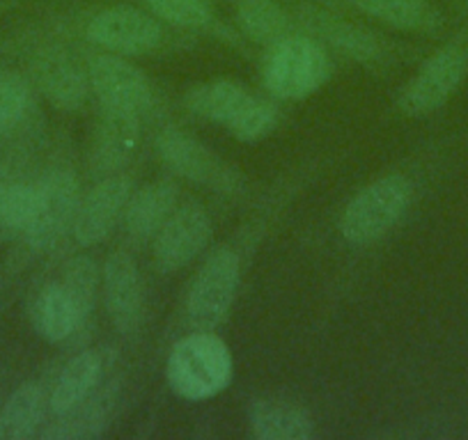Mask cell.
Wrapping results in <instances>:
<instances>
[{
    "instance_id": "cell-19",
    "label": "cell",
    "mask_w": 468,
    "mask_h": 440,
    "mask_svg": "<svg viewBox=\"0 0 468 440\" xmlns=\"http://www.w3.org/2000/svg\"><path fill=\"white\" fill-rule=\"evenodd\" d=\"M30 319H33V326L39 338H44L51 344L69 340L85 323L74 299L62 287L60 280L48 282V285L39 289V294L33 300Z\"/></svg>"
},
{
    "instance_id": "cell-22",
    "label": "cell",
    "mask_w": 468,
    "mask_h": 440,
    "mask_svg": "<svg viewBox=\"0 0 468 440\" xmlns=\"http://www.w3.org/2000/svg\"><path fill=\"white\" fill-rule=\"evenodd\" d=\"M250 89L244 85L234 83V80H211V83L196 85L184 97V106L188 113L197 115L209 122H218L228 127L232 118L241 110L250 97Z\"/></svg>"
},
{
    "instance_id": "cell-25",
    "label": "cell",
    "mask_w": 468,
    "mask_h": 440,
    "mask_svg": "<svg viewBox=\"0 0 468 440\" xmlns=\"http://www.w3.org/2000/svg\"><path fill=\"white\" fill-rule=\"evenodd\" d=\"M37 200V186L26 182H0V244L21 239Z\"/></svg>"
},
{
    "instance_id": "cell-11",
    "label": "cell",
    "mask_w": 468,
    "mask_h": 440,
    "mask_svg": "<svg viewBox=\"0 0 468 440\" xmlns=\"http://www.w3.org/2000/svg\"><path fill=\"white\" fill-rule=\"evenodd\" d=\"M133 193V182L129 174H111L103 177L80 197L74 220L76 244L90 248L97 246L115 230L122 220L127 202Z\"/></svg>"
},
{
    "instance_id": "cell-15",
    "label": "cell",
    "mask_w": 468,
    "mask_h": 440,
    "mask_svg": "<svg viewBox=\"0 0 468 440\" xmlns=\"http://www.w3.org/2000/svg\"><path fill=\"white\" fill-rule=\"evenodd\" d=\"M141 142V118L132 113H117L101 108L92 141V170L99 177H111L132 161Z\"/></svg>"
},
{
    "instance_id": "cell-28",
    "label": "cell",
    "mask_w": 468,
    "mask_h": 440,
    "mask_svg": "<svg viewBox=\"0 0 468 440\" xmlns=\"http://www.w3.org/2000/svg\"><path fill=\"white\" fill-rule=\"evenodd\" d=\"M278 120H281V110H278V106L271 99L250 94L249 101L241 106L239 113L234 115L232 122L225 129H228L237 141L258 142L262 141V138H267L269 133L278 127Z\"/></svg>"
},
{
    "instance_id": "cell-12",
    "label": "cell",
    "mask_w": 468,
    "mask_h": 440,
    "mask_svg": "<svg viewBox=\"0 0 468 440\" xmlns=\"http://www.w3.org/2000/svg\"><path fill=\"white\" fill-rule=\"evenodd\" d=\"M103 303L117 333L133 335L145 314V289L136 259L124 250L108 255L101 271Z\"/></svg>"
},
{
    "instance_id": "cell-13",
    "label": "cell",
    "mask_w": 468,
    "mask_h": 440,
    "mask_svg": "<svg viewBox=\"0 0 468 440\" xmlns=\"http://www.w3.org/2000/svg\"><path fill=\"white\" fill-rule=\"evenodd\" d=\"M296 19L308 30L310 37L328 44V47L340 51L342 56L351 58V60L372 65V62H384L388 58L384 42L377 35L361 28V26L351 24V21L340 19V16L305 5L299 7Z\"/></svg>"
},
{
    "instance_id": "cell-9",
    "label": "cell",
    "mask_w": 468,
    "mask_h": 440,
    "mask_svg": "<svg viewBox=\"0 0 468 440\" xmlns=\"http://www.w3.org/2000/svg\"><path fill=\"white\" fill-rule=\"evenodd\" d=\"M85 37L108 53L145 56L164 44L165 33L156 16L132 5H115L97 12L88 21Z\"/></svg>"
},
{
    "instance_id": "cell-6",
    "label": "cell",
    "mask_w": 468,
    "mask_h": 440,
    "mask_svg": "<svg viewBox=\"0 0 468 440\" xmlns=\"http://www.w3.org/2000/svg\"><path fill=\"white\" fill-rule=\"evenodd\" d=\"M468 74V47L448 44L436 51L418 74L404 85L398 97L399 113L407 118H425L434 113L457 92Z\"/></svg>"
},
{
    "instance_id": "cell-14",
    "label": "cell",
    "mask_w": 468,
    "mask_h": 440,
    "mask_svg": "<svg viewBox=\"0 0 468 440\" xmlns=\"http://www.w3.org/2000/svg\"><path fill=\"white\" fill-rule=\"evenodd\" d=\"M35 79L44 97L65 113L80 110L92 92L88 69L65 48H47L35 62Z\"/></svg>"
},
{
    "instance_id": "cell-4",
    "label": "cell",
    "mask_w": 468,
    "mask_h": 440,
    "mask_svg": "<svg viewBox=\"0 0 468 440\" xmlns=\"http://www.w3.org/2000/svg\"><path fill=\"white\" fill-rule=\"evenodd\" d=\"M241 282V259L237 250L223 246L214 250L197 271L186 296V319L193 330H216L232 309Z\"/></svg>"
},
{
    "instance_id": "cell-29",
    "label": "cell",
    "mask_w": 468,
    "mask_h": 440,
    "mask_svg": "<svg viewBox=\"0 0 468 440\" xmlns=\"http://www.w3.org/2000/svg\"><path fill=\"white\" fill-rule=\"evenodd\" d=\"M156 19L184 30H218L214 12L207 0H145Z\"/></svg>"
},
{
    "instance_id": "cell-1",
    "label": "cell",
    "mask_w": 468,
    "mask_h": 440,
    "mask_svg": "<svg viewBox=\"0 0 468 440\" xmlns=\"http://www.w3.org/2000/svg\"><path fill=\"white\" fill-rule=\"evenodd\" d=\"M232 353L211 330H193L179 340L168 356L165 376L177 397L205 402L223 393L232 381Z\"/></svg>"
},
{
    "instance_id": "cell-27",
    "label": "cell",
    "mask_w": 468,
    "mask_h": 440,
    "mask_svg": "<svg viewBox=\"0 0 468 440\" xmlns=\"http://www.w3.org/2000/svg\"><path fill=\"white\" fill-rule=\"evenodd\" d=\"M60 282L74 299L76 308H79L80 317L88 321L92 314L94 305H97L99 294V282H101V268L88 255H76L69 262L62 267Z\"/></svg>"
},
{
    "instance_id": "cell-23",
    "label": "cell",
    "mask_w": 468,
    "mask_h": 440,
    "mask_svg": "<svg viewBox=\"0 0 468 440\" xmlns=\"http://www.w3.org/2000/svg\"><path fill=\"white\" fill-rule=\"evenodd\" d=\"M346 5L398 30L427 33L441 24L430 0H346Z\"/></svg>"
},
{
    "instance_id": "cell-10",
    "label": "cell",
    "mask_w": 468,
    "mask_h": 440,
    "mask_svg": "<svg viewBox=\"0 0 468 440\" xmlns=\"http://www.w3.org/2000/svg\"><path fill=\"white\" fill-rule=\"evenodd\" d=\"M214 225L200 202L175 206L161 230L152 239V259L159 273H173L191 264L209 246Z\"/></svg>"
},
{
    "instance_id": "cell-30",
    "label": "cell",
    "mask_w": 468,
    "mask_h": 440,
    "mask_svg": "<svg viewBox=\"0 0 468 440\" xmlns=\"http://www.w3.org/2000/svg\"><path fill=\"white\" fill-rule=\"evenodd\" d=\"M207 3H211V0H207Z\"/></svg>"
},
{
    "instance_id": "cell-21",
    "label": "cell",
    "mask_w": 468,
    "mask_h": 440,
    "mask_svg": "<svg viewBox=\"0 0 468 440\" xmlns=\"http://www.w3.org/2000/svg\"><path fill=\"white\" fill-rule=\"evenodd\" d=\"M48 397L39 383H24L0 408V440H26L39 434L47 415Z\"/></svg>"
},
{
    "instance_id": "cell-5",
    "label": "cell",
    "mask_w": 468,
    "mask_h": 440,
    "mask_svg": "<svg viewBox=\"0 0 468 440\" xmlns=\"http://www.w3.org/2000/svg\"><path fill=\"white\" fill-rule=\"evenodd\" d=\"M35 186L37 200L21 241L30 253H47L69 232V227H74L80 188L69 170H51Z\"/></svg>"
},
{
    "instance_id": "cell-7",
    "label": "cell",
    "mask_w": 468,
    "mask_h": 440,
    "mask_svg": "<svg viewBox=\"0 0 468 440\" xmlns=\"http://www.w3.org/2000/svg\"><path fill=\"white\" fill-rule=\"evenodd\" d=\"M156 154L179 177L218 193H239L244 177L237 168L225 163L220 156L182 129L168 127L156 138Z\"/></svg>"
},
{
    "instance_id": "cell-26",
    "label": "cell",
    "mask_w": 468,
    "mask_h": 440,
    "mask_svg": "<svg viewBox=\"0 0 468 440\" xmlns=\"http://www.w3.org/2000/svg\"><path fill=\"white\" fill-rule=\"evenodd\" d=\"M35 108L33 88L16 71H0V136H12L28 122Z\"/></svg>"
},
{
    "instance_id": "cell-8",
    "label": "cell",
    "mask_w": 468,
    "mask_h": 440,
    "mask_svg": "<svg viewBox=\"0 0 468 440\" xmlns=\"http://www.w3.org/2000/svg\"><path fill=\"white\" fill-rule=\"evenodd\" d=\"M88 79L90 89L106 110L143 118L154 103V89H152L150 79L132 62L120 56H111L108 51L90 58Z\"/></svg>"
},
{
    "instance_id": "cell-20",
    "label": "cell",
    "mask_w": 468,
    "mask_h": 440,
    "mask_svg": "<svg viewBox=\"0 0 468 440\" xmlns=\"http://www.w3.org/2000/svg\"><path fill=\"white\" fill-rule=\"evenodd\" d=\"M250 434L258 440H308L314 435V422L294 403L258 402L250 408Z\"/></svg>"
},
{
    "instance_id": "cell-17",
    "label": "cell",
    "mask_w": 468,
    "mask_h": 440,
    "mask_svg": "<svg viewBox=\"0 0 468 440\" xmlns=\"http://www.w3.org/2000/svg\"><path fill=\"white\" fill-rule=\"evenodd\" d=\"M117 394H120V383L117 381H108L103 388L94 390L79 406L71 408L65 415L56 417V422L51 426H47L44 431H39V435L51 440L94 438L111 422L112 411L117 406Z\"/></svg>"
},
{
    "instance_id": "cell-2",
    "label": "cell",
    "mask_w": 468,
    "mask_h": 440,
    "mask_svg": "<svg viewBox=\"0 0 468 440\" xmlns=\"http://www.w3.org/2000/svg\"><path fill=\"white\" fill-rule=\"evenodd\" d=\"M333 62L319 39L310 35H287L271 44L262 62L264 89L273 99L299 101L328 83Z\"/></svg>"
},
{
    "instance_id": "cell-16",
    "label": "cell",
    "mask_w": 468,
    "mask_h": 440,
    "mask_svg": "<svg viewBox=\"0 0 468 440\" xmlns=\"http://www.w3.org/2000/svg\"><path fill=\"white\" fill-rule=\"evenodd\" d=\"M179 200V188L173 179H156L132 193L124 209L122 223L129 241L136 246L147 244L156 236Z\"/></svg>"
},
{
    "instance_id": "cell-18",
    "label": "cell",
    "mask_w": 468,
    "mask_h": 440,
    "mask_svg": "<svg viewBox=\"0 0 468 440\" xmlns=\"http://www.w3.org/2000/svg\"><path fill=\"white\" fill-rule=\"evenodd\" d=\"M106 365V353L97 351V349H88L71 358L53 385L51 397H48V411L60 417L79 406L97 390Z\"/></svg>"
},
{
    "instance_id": "cell-24",
    "label": "cell",
    "mask_w": 468,
    "mask_h": 440,
    "mask_svg": "<svg viewBox=\"0 0 468 440\" xmlns=\"http://www.w3.org/2000/svg\"><path fill=\"white\" fill-rule=\"evenodd\" d=\"M237 26L241 33L255 44H271L281 42L287 35H292V16L278 5L276 0H237Z\"/></svg>"
},
{
    "instance_id": "cell-3",
    "label": "cell",
    "mask_w": 468,
    "mask_h": 440,
    "mask_svg": "<svg viewBox=\"0 0 468 440\" xmlns=\"http://www.w3.org/2000/svg\"><path fill=\"white\" fill-rule=\"evenodd\" d=\"M413 200V183L404 174H388L363 188L346 204L340 235L354 246L375 244L404 218Z\"/></svg>"
}]
</instances>
